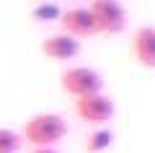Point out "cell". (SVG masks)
<instances>
[{"label": "cell", "instance_id": "obj_7", "mask_svg": "<svg viewBox=\"0 0 155 153\" xmlns=\"http://www.w3.org/2000/svg\"><path fill=\"white\" fill-rule=\"evenodd\" d=\"M132 55L140 68L155 70V26H140L132 34Z\"/></svg>", "mask_w": 155, "mask_h": 153}, {"label": "cell", "instance_id": "obj_3", "mask_svg": "<svg viewBox=\"0 0 155 153\" xmlns=\"http://www.w3.org/2000/svg\"><path fill=\"white\" fill-rule=\"evenodd\" d=\"M91 13L98 34H122L127 26V11L119 0H93L91 3Z\"/></svg>", "mask_w": 155, "mask_h": 153}, {"label": "cell", "instance_id": "obj_9", "mask_svg": "<svg viewBox=\"0 0 155 153\" xmlns=\"http://www.w3.org/2000/svg\"><path fill=\"white\" fill-rule=\"evenodd\" d=\"M23 145L21 132L8 130V127H0V153H18Z\"/></svg>", "mask_w": 155, "mask_h": 153}, {"label": "cell", "instance_id": "obj_1", "mask_svg": "<svg viewBox=\"0 0 155 153\" xmlns=\"http://www.w3.org/2000/svg\"><path fill=\"white\" fill-rule=\"evenodd\" d=\"M21 137L31 148H54L60 140L67 137V120L62 114H54V112L34 114L23 122Z\"/></svg>", "mask_w": 155, "mask_h": 153}, {"label": "cell", "instance_id": "obj_6", "mask_svg": "<svg viewBox=\"0 0 155 153\" xmlns=\"http://www.w3.org/2000/svg\"><path fill=\"white\" fill-rule=\"evenodd\" d=\"M41 52H44L49 60H57V62H65V60H72V57L80 55V39L70 37V34H52L41 42Z\"/></svg>", "mask_w": 155, "mask_h": 153}, {"label": "cell", "instance_id": "obj_5", "mask_svg": "<svg viewBox=\"0 0 155 153\" xmlns=\"http://www.w3.org/2000/svg\"><path fill=\"white\" fill-rule=\"evenodd\" d=\"M60 23H62V31L70 34V37H75V39H83V37H93V34H98L91 8H67V11H62Z\"/></svg>", "mask_w": 155, "mask_h": 153}, {"label": "cell", "instance_id": "obj_8", "mask_svg": "<svg viewBox=\"0 0 155 153\" xmlns=\"http://www.w3.org/2000/svg\"><path fill=\"white\" fill-rule=\"evenodd\" d=\"M111 143H114V132L106 127H98L85 137V153H104L111 148Z\"/></svg>", "mask_w": 155, "mask_h": 153}, {"label": "cell", "instance_id": "obj_10", "mask_svg": "<svg viewBox=\"0 0 155 153\" xmlns=\"http://www.w3.org/2000/svg\"><path fill=\"white\" fill-rule=\"evenodd\" d=\"M62 11L57 5H39L36 11H34V18L36 21H54V18H60Z\"/></svg>", "mask_w": 155, "mask_h": 153}, {"label": "cell", "instance_id": "obj_11", "mask_svg": "<svg viewBox=\"0 0 155 153\" xmlns=\"http://www.w3.org/2000/svg\"><path fill=\"white\" fill-rule=\"evenodd\" d=\"M31 153H60L57 148H34Z\"/></svg>", "mask_w": 155, "mask_h": 153}, {"label": "cell", "instance_id": "obj_4", "mask_svg": "<svg viewBox=\"0 0 155 153\" xmlns=\"http://www.w3.org/2000/svg\"><path fill=\"white\" fill-rule=\"evenodd\" d=\"M114 112H116L114 99L106 96L104 91L101 93H91V96H83V99H75V114L80 117L83 122H88V125L104 127L106 122L114 117Z\"/></svg>", "mask_w": 155, "mask_h": 153}, {"label": "cell", "instance_id": "obj_2", "mask_svg": "<svg viewBox=\"0 0 155 153\" xmlns=\"http://www.w3.org/2000/svg\"><path fill=\"white\" fill-rule=\"evenodd\" d=\"M60 86H62V91L70 93L72 99H83V96L104 91V78H101V73L93 70V68L75 65V68H67L60 75Z\"/></svg>", "mask_w": 155, "mask_h": 153}]
</instances>
